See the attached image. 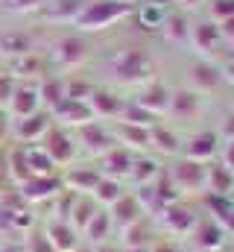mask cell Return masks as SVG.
Listing matches in <instances>:
<instances>
[{
    "mask_svg": "<svg viewBox=\"0 0 234 252\" xmlns=\"http://www.w3.org/2000/svg\"><path fill=\"white\" fill-rule=\"evenodd\" d=\"M38 106H41V94H38L35 85H18L15 94H12V100H9V112H12L18 121L35 115Z\"/></svg>",
    "mask_w": 234,
    "mask_h": 252,
    "instance_id": "obj_6",
    "label": "cell"
},
{
    "mask_svg": "<svg viewBox=\"0 0 234 252\" xmlns=\"http://www.w3.org/2000/svg\"><path fill=\"white\" fill-rule=\"evenodd\" d=\"M214 150H217V138H214L211 132H205V135H196V138H190V144H187V156H190L193 161H202V158H208Z\"/></svg>",
    "mask_w": 234,
    "mask_h": 252,
    "instance_id": "obj_17",
    "label": "cell"
},
{
    "mask_svg": "<svg viewBox=\"0 0 234 252\" xmlns=\"http://www.w3.org/2000/svg\"><path fill=\"white\" fill-rule=\"evenodd\" d=\"M44 153L53 158V164L70 161V156H73V141H70L61 129H50V132L44 135Z\"/></svg>",
    "mask_w": 234,
    "mask_h": 252,
    "instance_id": "obj_10",
    "label": "cell"
},
{
    "mask_svg": "<svg viewBox=\"0 0 234 252\" xmlns=\"http://www.w3.org/2000/svg\"><path fill=\"white\" fill-rule=\"evenodd\" d=\"M220 82H223V70L214 62L202 59L190 67V85L196 91H214V88H220Z\"/></svg>",
    "mask_w": 234,
    "mask_h": 252,
    "instance_id": "obj_8",
    "label": "cell"
},
{
    "mask_svg": "<svg viewBox=\"0 0 234 252\" xmlns=\"http://www.w3.org/2000/svg\"><path fill=\"white\" fill-rule=\"evenodd\" d=\"M88 0H47L41 6V18L50 24H76Z\"/></svg>",
    "mask_w": 234,
    "mask_h": 252,
    "instance_id": "obj_5",
    "label": "cell"
},
{
    "mask_svg": "<svg viewBox=\"0 0 234 252\" xmlns=\"http://www.w3.org/2000/svg\"><path fill=\"white\" fill-rule=\"evenodd\" d=\"M126 3H144V0H126Z\"/></svg>",
    "mask_w": 234,
    "mask_h": 252,
    "instance_id": "obj_29",
    "label": "cell"
},
{
    "mask_svg": "<svg viewBox=\"0 0 234 252\" xmlns=\"http://www.w3.org/2000/svg\"><path fill=\"white\" fill-rule=\"evenodd\" d=\"M223 132H226V138H232V141H234V118H232L226 126H223Z\"/></svg>",
    "mask_w": 234,
    "mask_h": 252,
    "instance_id": "obj_25",
    "label": "cell"
},
{
    "mask_svg": "<svg viewBox=\"0 0 234 252\" xmlns=\"http://www.w3.org/2000/svg\"><path fill=\"white\" fill-rule=\"evenodd\" d=\"M167 109H173V115L178 118H196V112H199V97L193 94V91H176L170 94V106Z\"/></svg>",
    "mask_w": 234,
    "mask_h": 252,
    "instance_id": "obj_16",
    "label": "cell"
},
{
    "mask_svg": "<svg viewBox=\"0 0 234 252\" xmlns=\"http://www.w3.org/2000/svg\"><path fill=\"white\" fill-rule=\"evenodd\" d=\"M0 53H3V56H15V59L32 53V35L24 32V30H9V32H3V35H0Z\"/></svg>",
    "mask_w": 234,
    "mask_h": 252,
    "instance_id": "obj_11",
    "label": "cell"
},
{
    "mask_svg": "<svg viewBox=\"0 0 234 252\" xmlns=\"http://www.w3.org/2000/svg\"><path fill=\"white\" fill-rule=\"evenodd\" d=\"M50 132V115H44V112H35V115H29V118H21V121H15V138L18 141H38V138H44Z\"/></svg>",
    "mask_w": 234,
    "mask_h": 252,
    "instance_id": "obj_7",
    "label": "cell"
},
{
    "mask_svg": "<svg viewBox=\"0 0 234 252\" xmlns=\"http://www.w3.org/2000/svg\"><path fill=\"white\" fill-rule=\"evenodd\" d=\"M88 109H91V115H109V118H117V115H123L126 106L117 100L115 94L97 91V88H94V94L88 97Z\"/></svg>",
    "mask_w": 234,
    "mask_h": 252,
    "instance_id": "obj_14",
    "label": "cell"
},
{
    "mask_svg": "<svg viewBox=\"0 0 234 252\" xmlns=\"http://www.w3.org/2000/svg\"><path fill=\"white\" fill-rule=\"evenodd\" d=\"M232 47H234V41H232Z\"/></svg>",
    "mask_w": 234,
    "mask_h": 252,
    "instance_id": "obj_30",
    "label": "cell"
},
{
    "mask_svg": "<svg viewBox=\"0 0 234 252\" xmlns=\"http://www.w3.org/2000/svg\"><path fill=\"white\" fill-rule=\"evenodd\" d=\"M47 0H6V12H18V15H27V12H41Z\"/></svg>",
    "mask_w": 234,
    "mask_h": 252,
    "instance_id": "obj_21",
    "label": "cell"
},
{
    "mask_svg": "<svg viewBox=\"0 0 234 252\" xmlns=\"http://www.w3.org/2000/svg\"><path fill=\"white\" fill-rule=\"evenodd\" d=\"M88 56H91V44H88L79 32H73V35H61L56 44H53V50H50L53 64L61 67V70H73V67H79Z\"/></svg>",
    "mask_w": 234,
    "mask_h": 252,
    "instance_id": "obj_3",
    "label": "cell"
},
{
    "mask_svg": "<svg viewBox=\"0 0 234 252\" xmlns=\"http://www.w3.org/2000/svg\"><path fill=\"white\" fill-rule=\"evenodd\" d=\"M226 158H229V164L234 167V141L229 144V147H226Z\"/></svg>",
    "mask_w": 234,
    "mask_h": 252,
    "instance_id": "obj_26",
    "label": "cell"
},
{
    "mask_svg": "<svg viewBox=\"0 0 234 252\" xmlns=\"http://www.w3.org/2000/svg\"><path fill=\"white\" fill-rule=\"evenodd\" d=\"M217 27H220V32H223V38H226V41H234V18L223 21V24H217Z\"/></svg>",
    "mask_w": 234,
    "mask_h": 252,
    "instance_id": "obj_24",
    "label": "cell"
},
{
    "mask_svg": "<svg viewBox=\"0 0 234 252\" xmlns=\"http://www.w3.org/2000/svg\"><path fill=\"white\" fill-rule=\"evenodd\" d=\"M223 76H226V79H229V82H234V62L229 64V67H226V73H223Z\"/></svg>",
    "mask_w": 234,
    "mask_h": 252,
    "instance_id": "obj_27",
    "label": "cell"
},
{
    "mask_svg": "<svg viewBox=\"0 0 234 252\" xmlns=\"http://www.w3.org/2000/svg\"><path fill=\"white\" fill-rule=\"evenodd\" d=\"M53 112H56L64 124H91L88 118H94V115H91V109H88L85 103H79V100H67V97L58 103Z\"/></svg>",
    "mask_w": 234,
    "mask_h": 252,
    "instance_id": "obj_15",
    "label": "cell"
},
{
    "mask_svg": "<svg viewBox=\"0 0 234 252\" xmlns=\"http://www.w3.org/2000/svg\"><path fill=\"white\" fill-rule=\"evenodd\" d=\"M38 94H41V103H47L50 109H56L58 103L64 100V79H44L38 85Z\"/></svg>",
    "mask_w": 234,
    "mask_h": 252,
    "instance_id": "obj_19",
    "label": "cell"
},
{
    "mask_svg": "<svg viewBox=\"0 0 234 252\" xmlns=\"http://www.w3.org/2000/svg\"><path fill=\"white\" fill-rule=\"evenodd\" d=\"M208 12H211V21L214 24H223L234 18V0H211L208 3Z\"/></svg>",
    "mask_w": 234,
    "mask_h": 252,
    "instance_id": "obj_20",
    "label": "cell"
},
{
    "mask_svg": "<svg viewBox=\"0 0 234 252\" xmlns=\"http://www.w3.org/2000/svg\"><path fill=\"white\" fill-rule=\"evenodd\" d=\"M149 138H152V141H155V144H158L161 150H167V153H173V150H176V144H178L173 132H167V129H161V126H155V129L149 132Z\"/></svg>",
    "mask_w": 234,
    "mask_h": 252,
    "instance_id": "obj_22",
    "label": "cell"
},
{
    "mask_svg": "<svg viewBox=\"0 0 234 252\" xmlns=\"http://www.w3.org/2000/svg\"><path fill=\"white\" fill-rule=\"evenodd\" d=\"M223 41H226V38H223V32H220V27H217L214 21L190 24V47H193L199 56H205L208 62H211V56L220 53Z\"/></svg>",
    "mask_w": 234,
    "mask_h": 252,
    "instance_id": "obj_4",
    "label": "cell"
},
{
    "mask_svg": "<svg viewBox=\"0 0 234 252\" xmlns=\"http://www.w3.org/2000/svg\"><path fill=\"white\" fill-rule=\"evenodd\" d=\"M109 70H112V76H115L117 82L132 85V82L149 79V76L155 73V62H152L144 50L126 47V50H117L115 56L109 59Z\"/></svg>",
    "mask_w": 234,
    "mask_h": 252,
    "instance_id": "obj_2",
    "label": "cell"
},
{
    "mask_svg": "<svg viewBox=\"0 0 234 252\" xmlns=\"http://www.w3.org/2000/svg\"><path fill=\"white\" fill-rule=\"evenodd\" d=\"M138 106L146 109V112H164V109L170 106V91H167L161 82H149V85L141 91Z\"/></svg>",
    "mask_w": 234,
    "mask_h": 252,
    "instance_id": "obj_12",
    "label": "cell"
},
{
    "mask_svg": "<svg viewBox=\"0 0 234 252\" xmlns=\"http://www.w3.org/2000/svg\"><path fill=\"white\" fill-rule=\"evenodd\" d=\"M15 88H18V82H15V73H6V70H0V106H6V103L12 100Z\"/></svg>",
    "mask_w": 234,
    "mask_h": 252,
    "instance_id": "obj_23",
    "label": "cell"
},
{
    "mask_svg": "<svg viewBox=\"0 0 234 252\" xmlns=\"http://www.w3.org/2000/svg\"><path fill=\"white\" fill-rule=\"evenodd\" d=\"M135 18H138V24H141L144 30H161V24L167 21V12H164L161 3H155V0H144V3L135 9Z\"/></svg>",
    "mask_w": 234,
    "mask_h": 252,
    "instance_id": "obj_13",
    "label": "cell"
},
{
    "mask_svg": "<svg viewBox=\"0 0 234 252\" xmlns=\"http://www.w3.org/2000/svg\"><path fill=\"white\" fill-rule=\"evenodd\" d=\"M82 141L91 153H100V150H109V132L100 129L97 124H85L82 126Z\"/></svg>",
    "mask_w": 234,
    "mask_h": 252,
    "instance_id": "obj_18",
    "label": "cell"
},
{
    "mask_svg": "<svg viewBox=\"0 0 234 252\" xmlns=\"http://www.w3.org/2000/svg\"><path fill=\"white\" fill-rule=\"evenodd\" d=\"M176 3H181V6H187V9H190V6H196V3H202V0H176Z\"/></svg>",
    "mask_w": 234,
    "mask_h": 252,
    "instance_id": "obj_28",
    "label": "cell"
},
{
    "mask_svg": "<svg viewBox=\"0 0 234 252\" xmlns=\"http://www.w3.org/2000/svg\"><path fill=\"white\" fill-rule=\"evenodd\" d=\"M132 9L135 6L126 0H88L82 15L76 18V27L82 32H97V30H106L117 21H123L126 15H132Z\"/></svg>",
    "mask_w": 234,
    "mask_h": 252,
    "instance_id": "obj_1",
    "label": "cell"
},
{
    "mask_svg": "<svg viewBox=\"0 0 234 252\" xmlns=\"http://www.w3.org/2000/svg\"><path fill=\"white\" fill-rule=\"evenodd\" d=\"M161 38L167 41V44H190V21L184 18V15H167V21L161 24Z\"/></svg>",
    "mask_w": 234,
    "mask_h": 252,
    "instance_id": "obj_9",
    "label": "cell"
}]
</instances>
